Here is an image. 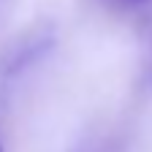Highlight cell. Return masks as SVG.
I'll return each mask as SVG.
<instances>
[{
    "mask_svg": "<svg viewBox=\"0 0 152 152\" xmlns=\"http://www.w3.org/2000/svg\"><path fill=\"white\" fill-rule=\"evenodd\" d=\"M54 41V30L49 25H35L25 30L22 35H16L14 41L6 46L3 60H0V71L3 73H19L25 71L30 63H35Z\"/></svg>",
    "mask_w": 152,
    "mask_h": 152,
    "instance_id": "1",
    "label": "cell"
},
{
    "mask_svg": "<svg viewBox=\"0 0 152 152\" xmlns=\"http://www.w3.org/2000/svg\"><path fill=\"white\" fill-rule=\"evenodd\" d=\"M98 3L106 6L109 11H114V14H125V11H133L139 6H147L149 0H98Z\"/></svg>",
    "mask_w": 152,
    "mask_h": 152,
    "instance_id": "2",
    "label": "cell"
},
{
    "mask_svg": "<svg viewBox=\"0 0 152 152\" xmlns=\"http://www.w3.org/2000/svg\"><path fill=\"white\" fill-rule=\"evenodd\" d=\"M0 152H6V149H3V144H0Z\"/></svg>",
    "mask_w": 152,
    "mask_h": 152,
    "instance_id": "3",
    "label": "cell"
}]
</instances>
